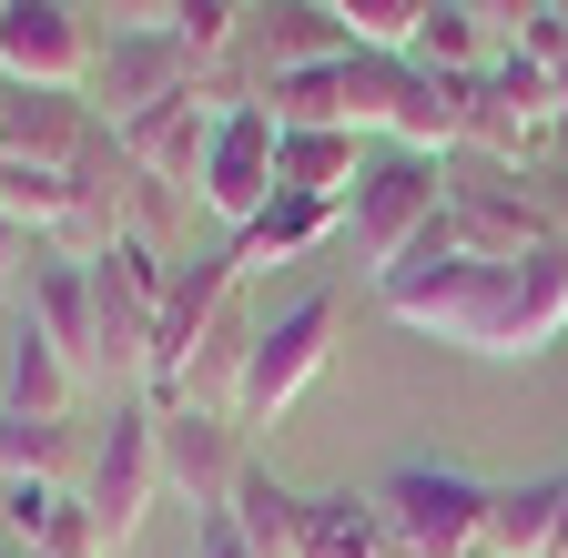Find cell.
Wrapping results in <instances>:
<instances>
[{
  "mask_svg": "<svg viewBox=\"0 0 568 558\" xmlns=\"http://www.w3.org/2000/svg\"><path fill=\"white\" fill-rule=\"evenodd\" d=\"M376 305L406 325V335H437V345H467L487 366H528L568 335V244L528 254V264H477L447 244V214L396 274H376Z\"/></svg>",
  "mask_w": 568,
  "mask_h": 558,
  "instance_id": "cell-1",
  "label": "cell"
},
{
  "mask_svg": "<svg viewBox=\"0 0 568 558\" xmlns=\"http://www.w3.org/2000/svg\"><path fill=\"white\" fill-rule=\"evenodd\" d=\"M487 508L497 487L437 457H406L376 477V518H386V558H487Z\"/></svg>",
  "mask_w": 568,
  "mask_h": 558,
  "instance_id": "cell-2",
  "label": "cell"
},
{
  "mask_svg": "<svg viewBox=\"0 0 568 558\" xmlns=\"http://www.w3.org/2000/svg\"><path fill=\"white\" fill-rule=\"evenodd\" d=\"M163 498H173V487H163V406L153 396H122L112 427H102V447H92V467H82V508H92L102 558H122Z\"/></svg>",
  "mask_w": 568,
  "mask_h": 558,
  "instance_id": "cell-3",
  "label": "cell"
},
{
  "mask_svg": "<svg viewBox=\"0 0 568 558\" xmlns=\"http://www.w3.org/2000/svg\"><path fill=\"white\" fill-rule=\"evenodd\" d=\"M447 214V163H416V153H376L366 183L345 193V254L366 274H396Z\"/></svg>",
  "mask_w": 568,
  "mask_h": 558,
  "instance_id": "cell-4",
  "label": "cell"
},
{
  "mask_svg": "<svg viewBox=\"0 0 568 558\" xmlns=\"http://www.w3.org/2000/svg\"><path fill=\"white\" fill-rule=\"evenodd\" d=\"M163 295H173V254H153V244H112V254L92 264V335H102V376H112V396H142Z\"/></svg>",
  "mask_w": 568,
  "mask_h": 558,
  "instance_id": "cell-5",
  "label": "cell"
},
{
  "mask_svg": "<svg viewBox=\"0 0 568 558\" xmlns=\"http://www.w3.org/2000/svg\"><path fill=\"white\" fill-rule=\"evenodd\" d=\"M335 325H345V305H335V295H295V305H284V315L254 335V366H244V396H234L244 437H254V427H274V416H284V406H295V396L325 376Z\"/></svg>",
  "mask_w": 568,
  "mask_h": 558,
  "instance_id": "cell-6",
  "label": "cell"
},
{
  "mask_svg": "<svg viewBox=\"0 0 568 558\" xmlns=\"http://www.w3.org/2000/svg\"><path fill=\"white\" fill-rule=\"evenodd\" d=\"M203 72H213V61H193V41H183V31H112V41H102V61H92V92H82V102L122 132V122H142V112L183 102Z\"/></svg>",
  "mask_w": 568,
  "mask_h": 558,
  "instance_id": "cell-7",
  "label": "cell"
},
{
  "mask_svg": "<svg viewBox=\"0 0 568 558\" xmlns=\"http://www.w3.org/2000/svg\"><path fill=\"white\" fill-rule=\"evenodd\" d=\"M244 467H254L244 416H224V406H163V487L193 518H224L234 487H244Z\"/></svg>",
  "mask_w": 568,
  "mask_h": 558,
  "instance_id": "cell-8",
  "label": "cell"
},
{
  "mask_svg": "<svg viewBox=\"0 0 568 558\" xmlns=\"http://www.w3.org/2000/svg\"><path fill=\"white\" fill-rule=\"evenodd\" d=\"M558 122H568V112H558V92L538 82V61H518V51L497 61V72H477V82H467V153H477V163H497V173H518Z\"/></svg>",
  "mask_w": 568,
  "mask_h": 558,
  "instance_id": "cell-9",
  "label": "cell"
},
{
  "mask_svg": "<svg viewBox=\"0 0 568 558\" xmlns=\"http://www.w3.org/2000/svg\"><path fill=\"white\" fill-rule=\"evenodd\" d=\"M92 61H102V31L71 11V0H11V11H0V82L92 92Z\"/></svg>",
  "mask_w": 568,
  "mask_h": 558,
  "instance_id": "cell-10",
  "label": "cell"
},
{
  "mask_svg": "<svg viewBox=\"0 0 568 558\" xmlns=\"http://www.w3.org/2000/svg\"><path fill=\"white\" fill-rule=\"evenodd\" d=\"M274 153H284V122L264 112V102H244L234 122H213V153H203V183H193V203L224 234H244L264 203H274Z\"/></svg>",
  "mask_w": 568,
  "mask_h": 558,
  "instance_id": "cell-11",
  "label": "cell"
},
{
  "mask_svg": "<svg viewBox=\"0 0 568 558\" xmlns=\"http://www.w3.org/2000/svg\"><path fill=\"white\" fill-rule=\"evenodd\" d=\"M234 295H244V274H234L224 244H203L193 264H173V295H163V325H153V366H142V396H153V406H173L193 345L213 335V315H224Z\"/></svg>",
  "mask_w": 568,
  "mask_h": 558,
  "instance_id": "cell-12",
  "label": "cell"
},
{
  "mask_svg": "<svg viewBox=\"0 0 568 558\" xmlns=\"http://www.w3.org/2000/svg\"><path fill=\"white\" fill-rule=\"evenodd\" d=\"M355 41L335 31V11L325 0H254V21H244V41H234V72L254 82V102L284 82V72H325V61H345Z\"/></svg>",
  "mask_w": 568,
  "mask_h": 558,
  "instance_id": "cell-13",
  "label": "cell"
},
{
  "mask_svg": "<svg viewBox=\"0 0 568 558\" xmlns=\"http://www.w3.org/2000/svg\"><path fill=\"white\" fill-rule=\"evenodd\" d=\"M447 244L477 254V264H528V254L558 244V224L538 214L518 183H457L447 173Z\"/></svg>",
  "mask_w": 568,
  "mask_h": 558,
  "instance_id": "cell-14",
  "label": "cell"
},
{
  "mask_svg": "<svg viewBox=\"0 0 568 558\" xmlns=\"http://www.w3.org/2000/svg\"><path fill=\"white\" fill-rule=\"evenodd\" d=\"M92 143H102V112L82 92H31V82H11V102H0V153H11V163L82 173Z\"/></svg>",
  "mask_w": 568,
  "mask_h": 558,
  "instance_id": "cell-15",
  "label": "cell"
},
{
  "mask_svg": "<svg viewBox=\"0 0 568 558\" xmlns=\"http://www.w3.org/2000/svg\"><path fill=\"white\" fill-rule=\"evenodd\" d=\"M213 122H234V112H213L203 92H183V102H163V112L122 122V163L153 173V183H173V193H193V183H203V153H213Z\"/></svg>",
  "mask_w": 568,
  "mask_h": 558,
  "instance_id": "cell-16",
  "label": "cell"
},
{
  "mask_svg": "<svg viewBox=\"0 0 568 558\" xmlns=\"http://www.w3.org/2000/svg\"><path fill=\"white\" fill-rule=\"evenodd\" d=\"M0 528H11L21 558H102L82 487H61V477H21V487H0Z\"/></svg>",
  "mask_w": 568,
  "mask_h": 558,
  "instance_id": "cell-17",
  "label": "cell"
},
{
  "mask_svg": "<svg viewBox=\"0 0 568 558\" xmlns=\"http://www.w3.org/2000/svg\"><path fill=\"white\" fill-rule=\"evenodd\" d=\"M21 325H41L51 345L82 376H102V335H92V264H71V254H51L41 244V264H31V315Z\"/></svg>",
  "mask_w": 568,
  "mask_h": 558,
  "instance_id": "cell-18",
  "label": "cell"
},
{
  "mask_svg": "<svg viewBox=\"0 0 568 558\" xmlns=\"http://www.w3.org/2000/svg\"><path fill=\"white\" fill-rule=\"evenodd\" d=\"M487 558H568V467L558 477H528V487H497Z\"/></svg>",
  "mask_w": 568,
  "mask_h": 558,
  "instance_id": "cell-19",
  "label": "cell"
},
{
  "mask_svg": "<svg viewBox=\"0 0 568 558\" xmlns=\"http://www.w3.org/2000/svg\"><path fill=\"white\" fill-rule=\"evenodd\" d=\"M366 132H284V153H274V193H295V203H335L345 214V193L366 183Z\"/></svg>",
  "mask_w": 568,
  "mask_h": 558,
  "instance_id": "cell-20",
  "label": "cell"
},
{
  "mask_svg": "<svg viewBox=\"0 0 568 558\" xmlns=\"http://www.w3.org/2000/svg\"><path fill=\"white\" fill-rule=\"evenodd\" d=\"M254 315H244V295L213 315V335L193 345V366H183V386H173V406H224L234 416V396H244V366H254Z\"/></svg>",
  "mask_w": 568,
  "mask_h": 558,
  "instance_id": "cell-21",
  "label": "cell"
},
{
  "mask_svg": "<svg viewBox=\"0 0 568 558\" xmlns=\"http://www.w3.org/2000/svg\"><path fill=\"white\" fill-rule=\"evenodd\" d=\"M325 234H345L335 203H295V193H274L244 234H224V254H234V274H254V264H295V254H315Z\"/></svg>",
  "mask_w": 568,
  "mask_h": 558,
  "instance_id": "cell-22",
  "label": "cell"
},
{
  "mask_svg": "<svg viewBox=\"0 0 568 558\" xmlns=\"http://www.w3.org/2000/svg\"><path fill=\"white\" fill-rule=\"evenodd\" d=\"M71 396H82V366H71L41 325H21V335H11V376H0V406H11V416H51V427H71Z\"/></svg>",
  "mask_w": 568,
  "mask_h": 558,
  "instance_id": "cell-23",
  "label": "cell"
},
{
  "mask_svg": "<svg viewBox=\"0 0 568 558\" xmlns=\"http://www.w3.org/2000/svg\"><path fill=\"white\" fill-rule=\"evenodd\" d=\"M224 518L244 528L254 558H305V487H284L264 457L244 467V487H234V508H224Z\"/></svg>",
  "mask_w": 568,
  "mask_h": 558,
  "instance_id": "cell-24",
  "label": "cell"
},
{
  "mask_svg": "<svg viewBox=\"0 0 568 558\" xmlns=\"http://www.w3.org/2000/svg\"><path fill=\"white\" fill-rule=\"evenodd\" d=\"M406 61H426V72H447V82H477V72H497V31L467 11V0H426V21H416V51Z\"/></svg>",
  "mask_w": 568,
  "mask_h": 558,
  "instance_id": "cell-25",
  "label": "cell"
},
{
  "mask_svg": "<svg viewBox=\"0 0 568 558\" xmlns=\"http://www.w3.org/2000/svg\"><path fill=\"white\" fill-rule=\"evenodd\" d=\"M305 558H386L376 487H325V498H305Z\"/></svg>",
  "mask_w": 568,
  "mask_h": 558,
  "instance_id": "cell-26",
  "label": "cell"
},
{
  "mask_svg": "<svg viewBox=\"0 0 568 558\" xmlns=\"http://www.w3.org/2000/svg\"><path fill=\"white\" fill-rule=\"evenodd\" d=\"M0 214H11L31 244H61V224H71V173H41V163H11V153H0Z\"/></svg>",
  "mask_w": 568,
  "mask_h": 558,
  "instance_id": "cell-27",
  "label": "cell"
},
{
  "mask_svg": "<svg viewBox=\"0 0 568 558\" xmlns=\"http://www.w3.org/2000/svg\"><path fill=\"white\" fill-rule=\"evenodd\" d=\"M264 112H274L284 132H355V122H345V61H325V72H284V82L264 92Z\"/></svg>",
  "mask_w": 568,
  "mask_h": 558,
  "instance_id": "cell-28",
  "label": "cell"
},
{
  "mask_svg": "<svg viewBox=\"0 0 568 558\" xmlns=\"http://www.w3.org/2000/svg\"><path fill=\"white\" fill-rule=\"evenodd\" d=\"M71 467V427H51V416H11L0 406V487L21 477H61Z\"/></svg>",
  "mask_w": 568,
  "mask_h": 558,
  "instance_id": "cell-29",
  "label": "cell"
},
{
  "mask_svg": "<svg viewBox=\"0 0 568 558\" xmlns=\"http://www.w3.org/2000/svg\"><path fill=\"white\" fill-rule=\"evenodd\" d=\"M335 31L355 51H416V21H426V0H325Z\"/></svg>",
  "mask_w": 568,
  "mask_h": 558,
  "instance_id": "cell-30",
  "label": "cell"
},
{
  "mask_svg": "<svg viewBox=\"0 0 568 558\" xmlns=\"http://www.w3.org/2000/svg\"><path fill=\"white\" fill-rule=\"evenodd\" d=\"M244 21H254V0H183V11H173V31L193 41V61H234Z\"/></svg>",
  "mask_w": 568,
  "mask_h": 558,
  "instance_id": "cell-31",
  "label": "cell"
},
{
  "mask_svg": "<svg viewBox=\"0 0 568 558\" xmlns=\"http://www.w3.org/2000/svg\"><path fill=\"white\" fill-rule=\"evenodd\" d=\"M467 11H477V21L497 31V51H518V41H528V31L548 21V0H467Z\"/></svg>",
  "mask_w": 568,
  "mask_h": 558,
  "instance_id": "cell-32",
  "label": "cell"
},
{
  "mask_svg": "<svg viewBox=\"0 0 568 558\" xmlns=\"http://www.w3.org/2000/svg\"><path fill=\"white\" fill-rule=\"evenodd\" d=\"M31 264H41V244H31L11 214H0V295H11V285H31Z\"/></svg>",
  "mask_w": 568,
  "mask_h": 558,
  "instance_id": "cell-33",
  "label": "cell"
},
{
  "mask_svg": "<svg viewBox=\"0 0 568 558\" xmlns=\"http://www.w3.org/2000/svg\"><path fill=\"white\" fill-rule=\"evenodd\" d=\"M173 11H183V0H102L112 31H173Z\"/></svg>",
  "mask_w": 568,
  "mask_h": 558,
  "instance_id": "cell-34",
  "label": "cell"
},
{
  "mask_svg": "<svg viewBox=\"0 0 568 558\" xmlns=\"http://www.w3.org/2000/svg\"><path fill=\"white\" fill-rule=\"evenodd\" d=\"M193 558H254L234 518H193Z\"/></svg>",
  "mask_w": 568,
  "mask_h": 558,
  "instance_id": "cell-35",
  "label": "cell"
},
{
  "mask_svg": "<svg viewBox=\"0 0 568 558\" xmlns=\"http://www.w3.org/2000/svg\"><path fill=\"white\" fill-rule=\"evenodd\" d=\"M0 558H21V548H11V538H0Z\"/></svg>",
  "mask_w": 568,
  "mask_h": 558,
  "instance_id": "cell-36",
  "label": "cell"
},
{
  "mask_svg": "<svg viewBox=\"0 0 568 558\" xmlns=\"http://www.w3.org/2000/svg\"><path fill=\"white\" fill-rule=\"evenodd\" d=\"M548 11H558V21H568V0H548Z\"/></svg>",
  "mask_w": 568,
  "mask_h": 558,
  "instance_id": "cell-37",
  "label": "cell"
},
{
  "mask_svg": "<svg viewBox=\"0 0 568 558\" xmlns=\"http://www.w3.org/2000/svg\"><path fill=\"white\" fill-rule=\"evenodd\" d=\"M0 102H11V82H0Z\"/></svg>",
  "mask_w": 568,
  "mask_h": 558,
  "instance_id": "cell-38",
  "label": "cell"
},
{
  "mask_svg": "<svg viewBox=\"0 0 568 558\" xmlns=\"http://www.w3.org/2000/svg\"><path fill=\"white\" fill-rule=\"evenodd\" d=\"M0 11H11V0H0Z\"/></svg>",
  "mask_w": 568,
  "mask_h": 558,
  "instance_id": "cell-39",
  "label": "cell"
}]
</instances>
